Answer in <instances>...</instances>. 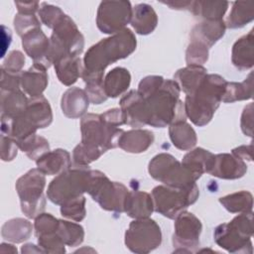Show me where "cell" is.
<instances>
[{
  "label": "cell",
  "instance_id": "18",
  "mask_svg": "<svg viewBox=\"0 0 254 254\" xmlns=\"http://www.w3.org/2000/svg\"><path fill=\"white\" fill-rule=\"evenodd\" d=\"M38 169L44 175H60L70 167V156L63 149L49 151L37 160Z\"/></svg>",
  "mask_w": 254,
  "mask_h": 254
},
{
  "label": "cell",
  "instance_id": "27",
  "mask_svg": "<svg viewBox=\"0 0 254 254\" xmlns=\"http://www.w3.org/2000/svg\"><path fill=\"white\" fill-rule=\"evenodd\" d=\"M131 75L124 67H115L110 70L104 80L103 89L107 97H117L127 90L130 85Z\"/></svg>",
  "mask_w": 254,
  "mask_h": 254
},
{
  "label": "cell",
  "instance_id": "9",
  "mask_svg": "<svg viewBox=\"0 0 254 254\" xmlns=\"http://www.w3.org/2000/svg\"><path fill=\"white\" fill-rule=\"evenodd\" d=\"M53 30L50 40L52 64L64 57H76L82 52L83 36L67 15H64Z\"/></svg>",
  "mask_w": 254,
  "mask_h": 254
},
{
  "label": "cell",
  "instance_id": "4",
  "mask_svg": "<svg viewBox=\"0 0 254 254\" xmlns=\"http://www.w3.org/2000/svg\"><path fill=\"white\" fill-rule=\"evenodd\" d=\"M253 235V212H243L230 222L218 225L214 229V240L230 253L252 254L251 237Z\"/></svg>",
  "mask_w": 254,
  "mask_h": 254
},
{
  "label": "cell",
  "instance_id": "34",
  "mask_svg": "<svg viewBox=\"0 0 254 254\" xmlns=\"http://www.w3.org/2000/svg\"><path fill=\"white\" fill-rule=\"evenodd\" d=\"M229 3L222 2H208V1H192L190 11L194 15H200L206 21L222 20Z\"/></svg>",
  "mask_w": 254,
  "mask_h": 254
},
{
  "label": "cell",
  "instance_id": "22",
  "mask_svg": "<svg viewBox=\"0 0 254 254\" xmlns=\"http://www.w3.org/2000/svg\"><path fill=\"white\" fill-rule=\"evenodd\" d=\"M89 99L85 92L78 87L67 89L62 97V109L64 114L69 118H78L88 108Z\"/></svg>",
  "mask_w": 254,
  "mask_h": 254
},
{
  "label": "cell",
  "instance_id": "44",
  "mask_svg": "<svg viewBox=\"0 0 254 254\" xmlns=\"http://www.w3.org/2000/svg\"><path fill=\"white\" fill-rule=\"evenodd\" d=\"M241 130L246 136H253V103H249L245 106L242 112Z\"/></svg>",
  "mask_w": 254,
  "mask_h": 254
},
{
  "label": "cell",
  "instance_id": "35",
  "mask_svg": "<svg viewBox=\"0 0 254 254\" xmlns=\"http://www.w3.org/2000/svg\"><path fill=\"white\" fill-rule=\"evenodd\" d=\"M17 145L23 152H26L31 160H38L50 151L48 141L36 134H33L28 138L17 142Z\"/></svg>",
  "mask_w": 254,
  "mask_h": 254
},
{
  "label": "cell",
  "instance_id": "29",
  "mask_svg": "<svg viewBox=\"0 0 254 254\" xmlns=\"http://www.w3.org/2000/svg\"><path fill=\"white\" fill-rule=\"evenodd\" d=\"M213 159L214 155L210 152L202 148H196L185 155L182 164L199 178L204 172H209Z\"/></svg>",
  "mask_w": 254,
  "mask_h": 254
},
{
  "label": "cell",
  "instance_id": "24",
  "mask_svg": "<svg viewBox=\"0 0 254 254\" xmlns=\"http://www.w3.org/2000/svg\"><path fill=\"white\" fill-rule=\"evenodd\" d=\"M154 142V135L149 130L133 129L123 132L118 140V146L129 153L145 152Z\"/></svg>",
  "mask_w": 254,
  "mask_h": 254
},
{
  "label": "cell",
  "instance_id": "45",
  "mask_svg": "<svg viewBox=\"0 0 254 254\" xmlns=\"http://www.w3.org/2000/svg\"><path fill=\"white\" fill-rule=\"evenodd\" d=\"M101 118L104 122L111 126L119 127L122 124H125V118L123 115V112L119 108H113L110 110H107L105 113L100 114Z\"/></svg>",
  "mask_w": 254,
  "mask_h": 254
},
{
  "label": "cell",
  "instance_id": "40",
  "mask_svg": "<svg viewBox=\"0 0 254 254\" xmlns=\"http://www.w3.org/2000/svg\"><path fill=\"white\" fill-rule=\"evenodd\" d=\"M186 59L189 65H200L208 59V48L199 43L190 42Z\"/></svg>",
  "mask_w": 254,
  "mask_h": 254
},
{
  "label": "cell",
  "instance_id": "15",
  "mask_svg": "<svg viewBox=\"0 0 254 254\" xmlns=\"http://www.w3.org/2000/svg\"><path fill=\"white\" fill-rule=\"evenodd\" d=\"M22 45L27 55L46 68L52 64L50 58L51 43L41 28L34 29L23 36Z\"/></svg>",
  "mask_w": 254,
  "mask_h": 254
},
{
  "label": "cell",
  "instance_id": "12",
  "mask_svg": "<svg viewBox=\"0 0 254 254\" xmlns=\"http://www.w3.org/2000/svg\"><path fill=\"white\" fill-rule=\"evenodd\" d=\"M161 242L159 225L148 217L132 221L125 233V244L135 253H149L160 246Z\"/></svg>",
  "mask_w": 254,
  "mask_h": 254
},
{
  "label": "cell",
  "instance_id": "13",
  "mask_svg": "<svg viewBox=\"0 0 254 254\" xmlns=\"http://www.w3.org/2000/svg\"><path fill=\"white\" fill-rule=\"evenodd\" d=\"M132 7L129 1H103L97 11L96 24L105 34H116L131 22Z\"/></svg>",
  "mask_w": 254,
  "mask_h": 254
},
{
  "label": "cell",
  "instance_id": "38",
  "mask_svg": "<svg viewBox=\"0 0 254 254\" xmlns=\"http://www.w3.org/2000/svg\"><path fill=\"white\" fill-rule=\"evenodd\" d=\"M58 232L64 244L68 246H76L80 244L84 237L82 226L65 220H60Z\"/></svg>",
  "mask_w": 254,
  "mask_h": 254
},
{
  "label": "cell",
  "instance_id": "23",
  "mask_svg": "<svg viewBox=\"0 0 254 254\" xmlns=\"http://www.w3.org/2000/svg\"><path fill=\"white\" fill-rule=\"evenodd\" d=\"M154 210L152 196L145 191H129L125 203L124 211L133 218H147Z\"/></svg>",
  "mask_w": 254,
  "mask_h": 254
},
{
  "label": "cell",
  "instance_id": "37",
  "mask_svg": "<svg viewBox=\"0 0 254 254\" xmlns=\"http://www.w3.org/2000/svg\"><path fill=\"white\" fill-rule=\"evenodd\" d=\"M27 104L28 100L26 96L19 89L8 91L7 102L2 101V115L13 119L26 109Z\"/></svg>",
  "mask_w": 254,
  "mask_h": 254
},
{
  "label": "cell",
  "instance_id": "48",
  "mask_svg": "<svg viewBox=\"0 0 254 254\" xmlns=\"http://www.w3.org/2000/svg\"><path fill=\"white\" fill-rule=\"evenodd\" d=\"M173 9H189L190 11L192 1H177V2H164Z\"/></svg>",
  "mask_w": 254,
  "mask_h": 254
},
{
  "label": "cell",
  "instance_id": "47",
  "mask_svg": "<svg viewBox=\"0 0 254 254\" xmlns=\"http://www.w3.org/2000/svg\"><path fill=\"white\" fill-rule=\"evenodd\" d=\"M18 7L19 13L24 14H35L38 9V2H15Z\"/></svg>",
  "mask_w": 254,
  "mask_h": 254
},
{
  "label": "cell",
  "instance_id": "39",
  "mask_svg": "<svg viewBox=\"0 0 254 254\" xmlns=\"http://www.w3.org/2000/svg\"><path fill=\"white\" fill-rule=\"evenodd\" d=\"M85 197L83 195L70 199L61 206V213L63 216L72 219L74 221H80L85 216Z\"/></svg>",
  "mask_w": 254,
  "mask_h": 254
},
{
  "label": "cell",
  "instance_id": "2",
  "mask_svg": "<svg viewBox=\"0 0 254 254\" xmlns=\"http://www.w3.org/2000/svg\"><path fill=\"white\" fill-rule=\"evenodd\" d=\"M136 49V38L129 29L114 34L92 46L83 59L84 73H104L112 63L124 59Z\"/></svg>",
  "mask_w": 254,
  "mask_h": 254
},
{
  "label": "cell",
  "instance_id": "11",
  "mask_svg": "<svg viewBox=\"0 0 254 254\" xmlns=\"http://www.w3.org/2000/svg\"><path fill=\"white\" fill-rule=\"evenodd\" d=\"M45 176L39 169L30 170L17 181L16 189L21 199L22 211L30 218L37 217L45 209Z\"/></svg>",
  "mask_w": 254,
  "mask_h": 254
},
{
  "label": "cell",
  "instance_id": "46",
  "mask_svg": "<svg viewBox=\"0 0 254 254\" xmlns=\"http://www.w3.org/2000/svg\"><path fill=\"white\" fill-rule=\"evenodd\" d=\"M252 152H253V145H246V146H239L232 150V155L239 158L242 161H252Z\"/></svg>",
  "mask_w": 254,
  "mask_h": 254
},
{
  "label": "cell",
  "instance_id": "8",
  "mask_svg": "<svg viewBox=\"0 0 254 254\" xmlns=\"http://www.w3.org/2000/svg\"><path fill=\"white\" fill-rule=\"evenodd\" d=\"M99 205L116 212L124 211L128 190L120 183L110 182L100 171H90L87 191Z\"/></svg>",
  "mask_w": 254,
  "mask_h": 254
},
{
  "label": "cell",
  "instance_id": "19",
  "mask_svg": "<svg viewBox=\"0 0 254 254\" xmlns=\"http://www.w3.org/2000/svg\"><path fill=\"white\" fill-rule=\"evenodd\" d=\"M232 64L240 70L249 69L254 64L253 29L238 39L232 48Z\"/></svg>",
  "mask_w": 254,
  "mask_h": 254
},
{
  "label": "cell",
  "instance_id": "21",
  "mask_svg": "<svg viewBox=\"0 0 254 254\" xmlns=\"http://www.w3.org/2000/svg\"><path fill=\"white\" fill-rule=\"evenodd\" d=\"M225 28V23L222 20L202 22L192 29L190 42L199 43L209 49L224 35Z\"/></svg>",
  "mask_w": 254,
  "mask_h": 254
},
{
  "label": "cell",
  "instance_id": "36",
  "mask_svg": "<svg viewBox=\"0 0 254 254\" xmlns=\"http://www.w3.org/2000/svg\"><path fill=\"white\" fill-rule=\"evenodd\" d=\"M2 231H7L8 240L13 242H22L27 240L32 232V224L23 218L11 219L5 223Z\"/></svg>",
  "mask_w": 254,
  "mask_h": 254
},
{
  "label": "cell",
  "instance_id": "20",
  "mask_svg": "<svg viewBox=\"0 0 254 254\" xmlns=\"http://www.w3.org/2000/svg\"><path fill=\"white\" fill-rule=\"evenodd\" d=\"M46 67L34 63L27 71L21 73L20 82L22 88L32 97L41 96L48 85V75Z\"/></svg>",
  "mask_w": 254,
  "mask_h": 254
},
{
  "label": "cell",
  "instance_id": "3",
  "mask_svg": "<svg viewBox=\"0 0 254 254\" xmlns=\"http://www.w3.org/2000/svg\"><path fill=\"white\" fill-rule=\"evenodd\" d=\"M227 81L218 74H206L195 91L187 95L186 114L193 124L206 125L221 102Z\"/></svg>",
  "mask_w": 254,
  "mask_h": 254
},
{
  "label": "cell",
  "instance_id": "17",
  "mask_svg": "<svg viewBox=\"0 0 254 254\" xmlns=\"http://www.w3.org/2000/svg\"><path fill=\"white\" fill-rule=\"evenodd\" d=\"M121 111L125 118V124L132 127L146 125L144 113V99L137 90H131L120 100Z\"/></svg>",
  "mask_w": 254,
  "mask_h": 254
},
{
  "label": "cell",
  "instance_id": "7",
  "mask_svg": "<svg viewBox=\"0 0 254 254\" xmlns=\"http://www.w3.org/2000/svg\"><path fill=\"white\" fill-rule=\"evenodd\" d=\"M90 170L88 166H78L60 174L48 188V197L56 204H63L87 191Z\"/></svg>",
  "mask_w": 254,
  "mask_h": 254
},
{
  "label": "cell",
  "instance_id": "33",
  "mask_svg": "<svg viewBox=\"0 0 254 254\" xmlns=\"http://www.w3.org/2000/svg\"><path fill=\"white\" fill-rule=\"evenodd\" d=\"M219 202L232 213H243L252 211L253 196L246 190L237 191L219 198Z\"/></svg>",
  "mask_w": 254,
  "mask_h": 254
},
{
  "label": "cell",
  "instance_id": "25",
  "mask_svg": "<svg viewBox=\"0 0 254 254\" xmlns=\"http://www.w3.org/2000/svg\"><path fill=\"white\" fill-rule=\"evenodd\" d=\"M158 17L153 7L142 3L132 8L131 25L140 35H148L157 27Z\"/></svg>",
  "mask_w": 254,
  "mask_h": 254
},
{
  "label": "cell",
  "instance_id": "6",
  "mask_svg": "<svg viewBox=\"0 0 254 254\" xmlns=\"http://www.w3.org/2000/svg\"><path fill=\"white\" fill-rule=\"evenodd\" d=\"M154 208L168 218H176L198 196V188L192 184L186 188L158 186L152 190Z\"/></svg>",
  "mask_w": 254,
  "mask_h": 254
},
{
  "label": "cell",
  "instance_id": "16",
  "mask_svg": "<svg viewBox=\"0 0 254 254\" xmlns=\"http://www.w3.org/2000/svg\"><path fill=\"white\" fill-rule=\"evenodd\" d=\"M247 172L244 161L230 154L215 155L208 174L226 180H235L243 177Z\"/></svg>",
  "mask_w": 254,
  "mask_h": 254
},
{
  "label": "cell",
  "instance_id": "28",
  "mask_svg": "<svg viewBox=\"0 0 254 254\" xmlns=\"http://www.w3.org/2000/svg\"><path fill=\"white\" fill-rule=\"evenodd\" d=\"M57 75L64 85H71L81 74L80 59L76 57H64L54 63Z\"/></svg>",
  "mask_w": 254,
  "mask_h": 254
},
{
  "label": "cell",
  "instance_id": "42",
  "mask_svg": "<svg viewBox=\"0 0 254 254\" xmlns=\"http://www.w3.org/2000/svg\"><path fill=\"white\" fill-rule=\"evenodd\" d=\"M14 26L17 33L21 36H24L28 32L40 28L41 24L35 14L18 13L14 20Z\"/></svg>",
  "mask_w": 254,
  "mask_h": 254
},
{
  "label": "cell",
  "instance_id": "5",
  "mask_svg": "<svg viewBox=\"0 0 254 254\" xmlns=\"http://www.w3.org/2000/svg\"><path fill=\"white\" fill-rule=\"evenodd\" d=\"M53 120L49 101L44 96L32 97L28 100L26 109L17 117L11 119L10 137L16 142L22 141L35 134L39 128H45Z\"/></svg>",
  "mask_w": 254,
  "mask_h": 254
},
{
  "label": "cell",
  "instance_id": "30",
  "mask_svg": "<svg viewBox=\"0 0 254 254\" xmlns=\"http://www.w3.org/2000/svg\"><path fill=\"white\" fill-rule=\"evenodd\" d=\"M169 133L174 146L180 150H189L196 144V134L186 121L171 124Z\"/></svg>",
  "mask_w": 254,
  "mask_h": 254
},
{
  "label": "cell",
  "instance_id": "32",
  "mask_svg": "<svg viewBox=\"0 0 254 254\" xmlns=\"http://www.w3.org/2000/svg\"><path fill=\"white\" fill-rule=\"evenodd\" d=\"M253 95V73L250 72L242 82H227L221 101L234 102L247 100Z\"/></svg>",
  "mask_w": 254,
  "mask_h": 254
},
{
  "label": "cell",
  "instance_id": "26",
  "mask_svg": "<svg viewBox=\"0 0 254 254\" xmlns=\"http://www.w3.org/2000/svg\"><path fill=\"white\" fill-rule=\"evenodd\" d=\"M206 75V69L201 65H188L179 69L175 74V81L182 87L187 95L192 94Z\"/></svg>",
  "mask_w": 254,
  "mask_h": 254
},
{
  "label": "cell",
  "instance_id": "10",
  "mask_svg": "<svg viewBox=\"0 0 254 254\" xmlns=\"http://www.w3.org/2000/svg\"><path fill=\"white\" fill-rule=\"evenodd\" d=\"M152 178L174 188H186L198 179L190 170L178 162L172 155L162 153L153 158L149 164Z\"/></svg>",
  "mask_w": 254,
  "mask_h": 254
},
{
  "label": "cell",
  "instance_id": "43",
  "mask_svg": "<svg viewBox=\"0 0 254 254\" xmlns=\"http://www.w3.org/2000/svg\"><path fill=\"white\" fill-rule=\"evenodd\" d=\"M25 64V58L19 51H13L9 54L7 61L2 67H6V71L13 73H20L22 66Z\"/></svg>",
  "mask_w": 254,
  "mask_h": 254
},
{
  "label": "cell",
  "instance_id": "31",
  "mask_svg": "<svg viewBox=\"0 0 254 254\" xmlns=\"http://www.w3.org/2000/svg\"><path fill=\"white\" fill-rule=\"evenodd\" d=\"M254 19V2H234L231 12L226 20L225 26L230 29L244 27Z\"/></svg>",
  "mask_w": 254,
  "mask_h": 254
},
{
  "label": "cell",
  "instance_id": "41",
  "mask_svg": "<svg viewBox=\"0 0 254 254\" xmlns=\"http://www.w3.org/2000/svg\"><path fill=\"white\" fill-rule=\"evenodd\" d=\"M42 22L49 28L54 29L65 15L59 7L43 3L39 11Z\"/></svg>",
  "mask_w": 254,
  "mask_h": 254
},
{
  "label": "cell",
  "instance_id": "14",
  "mask_svg": "<svg viewBox=\"0 0 254 254\" xmlns=\"http://www.w3.org/2000/svg\"><path fill=\"white\" fill-rule=\"evenodd\" d=\"M201 222L192 213L182 211L175 222L174 246L182 248L196 247L199 244V234L201 232Z\"/></svg>",
  "mask_w": 254,
  "mask_h": 254
},
{
  "label": "cell",
  "instance_id": "1",
  "mask_svg": "<svg viewBox=\"0 0 254 254\" xmlns=\"http://www.w3.org/2000/svg\"><path fill=\"white\" fill-rule=\"evenodd\" d=\"M81 143L73 152L72 159L77 166H88L107 150L118 146L122 129L103 121L98 114H86L80 121Z\"/></svg>",
  "mask_w": 254,
  "mask_h": 254
}]
</instances>
